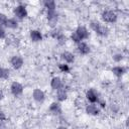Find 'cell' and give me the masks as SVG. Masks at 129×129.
Returning <instances> with one entry per match:
<instances>
[{
  "label": "cell",
  "mask_w": 129,
  "mask_h": 129,
  "mask_svg": "<svg viewBox=\"0 0 129 129\" xmlns=\"http://www.w3.org/2000/svg\"><path fill=\"white\" fill-rule=\"evenodd\" d=\"M58 69H59V71H60L61 73H70V71H71L70 66H69L68 63H64V62L59 63V64H58Z\"/></svg>",
  "instance_id": "obj_23"
},
{
  "label": "cell",
  "mask_w": 129,
  "mask_h": 129,
  "mask_svg": "<svg viewBox=\"0 0 129 129\" xmlns=\"http://www.w3.org/2000/svg\"><path fill=\"white\" fill-rule=\"evenodd\" d=\"M10 76V71L6 68H2L0 67V79L1 80H6L8 79Z\"/></svg>",
  "instance_id": "obj_21"
},
{
  "label": "cell",
  "mask_w": 129,
  "mask_h": 129,
  "mask_svg": "<svg viewBox=\"0 0 129 129\" xmlns=\"http://www.w3.org/2000/svg\"><path fill=\"white\" fill-rule=\"evenodd\" d=\"M5 27H7L9 29H16L18 27V20L15 17L8 18L7 19V22L5 24Z\"/></svg>",
  "instance_id": "obj_18"
},
{
  "label": "cell",
  "mask_w": 129,
  "mask_h": 129,
  "mask_svg": "<svg viewBox=\"0 0 129 129\" xmlns=\"http://www.w3.org/2000/svg\"><path fill=\"white\" fill-rule=\"evenodd\" d=\"M49 112L53 115H60L61 114V107L58 102H52L49 106Z\"/></svg>",
  "instance_id": "obj_16"
},
{
  "label": "cell",
  "mask_w": 129,
  "mask_h": 129,
  "mask_svg": "<svg viewBox=\"0 0 129 129\" xmlns=\"http://www.w3.org/2000/svg\"><path fill=\"white\" fill-rule=\"evenodd\" d=\"M29 37H30L31 41H33V42H39V41L42 40V33L39 30L33 29V30H30Z\"/></svg>",
  "instance_id": "obj_15"
},
{
  "label": "cell",
  "mask_w": 129,
  "mask_h": 129,
  "mask_svg": "<svg viewBox=\"0 0 129 129\" xmlns=\"http://www.w3.org/2000/svg\"><path fill=\"white\" fill-rule=\"evenodd\" d=\"M53 37L56 38V41H57V43L59 45H63L66 43V41H67V36L61 32H57Z\"/></svg>",
  "instance_id": "obj_20"
},
{
  "label": "cell",
  "mask_w": 129,
  "mask_h": 129,
  "mask_svg": "<svg viewBox=\"0 0 129 129\" xmlns=\"http://www.w3.org/2000/svg\"><path fill=\"white\" fill-rule=\"evenodd\" d=\"M46 18H47V23L50 27H55L57 20H58V13L56 10H47L46 12Z\"/></svg>",
  "instance_id": "obj_4"
},
{
  "label": "cell",
  "mask_w": 129,
  "mask_h": 129,
  "mask_svg": "<svg viewBox=\"0 0 129 129\" xmlns=\"http://www.w3.org/2000/svg\"><path fill=\"white\" fill-rule=\"evenodd\" d=\"M50 87H51L52 90L57 91L58 89L63 88L64 85H63L62 80H61L59 77H53V78L51 79V81H50Z\"/></svg>",
  "instance_id": "obj_11"
},
{
  "label": "cell",
  "mask_w": 129,
  "mask_h": 129,
  "mask_svg": "<svg viewBox=\"0 0 129 129\" xmlns=\"http://www.w3.org/2000/svg\"><path fill=\"white\" fill-rule=\"evenodd\" d=\"M3 98H4V95H3V93H2V92H0V102L3 100Z\"/></svg>",
  "instance_id": "obj_30"
},
{
  "label": "cell",
  "mask_w": 129,
  "mask_h": 129,
  "mask_svg": "<svg viewBox=\"0 0 129 129\" xmlns=\"http://www.w3.org/2000/svg\"><path fill=\"white\" fill-rule=\"evenodd\" d=\"M111 72H112L113 75L116 76L117 78H121V77H123V76L126 74L127 69H126L125 67H123V66H116V67H113V68H112Z\"/></svg>",
  "instance_id": "obj_14"
},
{
  "label": "cell",
  "mask_w": 129,
  "mask_h": 129,
  "mask_svg": "<svg viewBox=\"0 0 129 129\" xmlns=\"http://www.w3.org/2000/svg\"><path fill=\"white\" fill-rule=\"evenodd\" d=\"M10 92L14 97H18L23 93V86L19 82H12L10 85Z\"/></svg>",
  "instance_id": "obj_8"
},
{
  "label": "cell",
  "mask_w": 129,
  "mask_h": 129,
  "mask_svg": "<svg viewBox=\"0 0 129 129\" xmlns=\"http://www.w3.org/2000/svg\"><path fill=\"white\" fill-rule=\"evenodd\" d=\"M56 129H68L67 127H64V126H58Z\"/></svg>",
  "instance_id": "obj_31"
},
{
  "label": "cell",
  "mask_w": 129,
  "mask_h": 129,
  "mask_svg": "<svg viewBox=\"0 0 129 129\" xmlns=\"http://www.w3.org/2000/svg\"><path fill=\"white\" fill-rule=\"evenodd\" d=\"M32 98H33V100H34L35 102H37V103H42V102L45 100V94H44V92H43L42 90L36 88V89H34V90L32 91Z\"/></svg>",
  "instance_id": "obj_10"
},
{
  "label": "cell",
  "mask_w": 129,
  "mask_h": 129,
  "mask_svg": "<svg viewBox=\"0 0 129 129\" xmlns=\"http://www.w3.org/2000/svg\"><path fill=\"white\" fill-rule=\"evenodd\" d=\"M10 64L12 66L13 69L15 70H19L23 67L24 64V59L21 55H18V54H15L13 55L11 58H10Z\"/></svg>",
  "instance_id": "obj_7"
},
{
  "label": "cell",
  "mask_w": 129,
  "mask_h": 129,
  "mask_svg": "<svg viewBox=\"0 0 129 129\" xmlns=\"http://www.w3.org/2000/svg\"><path fill=\"white\" fill-rule=\"evenodd\" d=\"M112 58H113V60H114L115 62H120V61H122V60L124 59V55H123V53H121V52H117V53H114V54H113Z\"/></svg>",
  "instance_id": "obj_22"
},
{
  "label": "cell",
  "mask_w": 129,
  "mask_h": 129,
  "mask_svg": "<svg viewBox=\"0 0 129 129\" xmlns=\"http://www.w3.org/2000/svg\"><path fill=\"white\" fill-rule=\"evenodd\" d=\"M6 37V30L4 26H0V39H4Z\"/></svg>",
  "instance_id": "obj_26"
},
{
  "label": "cell",
  "mask_w": 129,
  "mask_h": 129,
  "mask_svg": "<svg viewBox=\"0 0 129 129\" xmlns=\"http://www.w3.org/2000/svg\"><path fill=\"white\" fill-rule=\"evenodd\" d=\"M77 50L80 54L82 55H86V54H89L90 51H91V47L90 45L86 42V41H81L77 44Z\"/></svg>",
  "instance_id": "obj_9"
},
{
  "label": "cell",
  "mask_w": 129,
  "mask_h": 129,
  "mask_svg": "<svg viewBox=\"0 0 129 129\" xmlns=\"http://www.w3.org/2000/svg\"><path fill=\"white\" fill-rule=\"evenodd\" d=\"M13 13H14V16L17 20H22L27 16V9L24 5L19 4V5L14 7Z\"/></svg>",
  "instance_id": "obj_3"
},
{
  "label": "cell",
  "mask_w": 129,
  "mask_h": 129,
  "mask_svg": "<svg viewBox=\"0 0 129 129\" xmlns=\"http://www.w3.org/2000/svg\"><path fill=\"white\" fill-rule=\"evenodd\" d=\"M67 98H68V92L64 89V87L60 88L56 91V99L58 102H63L67 100Z\"/></svg>",
  "instance_id": "obj_17"
},
{
  "label": "cell",
  "mask_w": 129,
  "mask_h": 129,
  "mask_svg": "<svg viewBox=\"0 0 129 129\" xmlns=\"http://www.w3.org/2000/svg\"><path fill=\"white\" fill-rule=\"evenodd\" d=\"M43 6L44 8H46V10H55L56 3L53 0H45L43 1Z\"/></svg>",
  "instance_id": "obj_19"
},
{
  "label": "cell",
  "mask_w": 129,
  "mask_h": 129,
  "mask_svg": "<svg viewBox=\"0 0 129 129\" xmlns=\"http://www.w3.org/2000/svg\"><path fill=\"white\" fill-rule=\"evenodd\" d=\"M118 109H119L118 105H116V104H111V110H112L113 112H117Z\"/></svg>",
  "instance_id": "obj_27"
},
{
  "label": "cell",
  "mask_w": 129,
  "mask_h": 129,
  "mask_svg": "<svg viewBox=\"0 0 129 129\" xmlns=\"http://www.w3.org/2000/svg\"><path fill=\"white\" fill-rule=\"evenodd\" d=\"M86 98L91 104H97L100 99V95L95 89H89L86 92Z\"/></svg>",
  "instance_id": "obj_6"
},
{
  "label": "cell",
  "mask_w": 129,
  "mask_h": 129,
  "mask_svg": "<svg viewBox=\"0 0 129 129\" xmlns=\"http://www.w3.org/2000/svg\"><path fill=\"white\" fill-rule=\"evenodd\" d=\"M101 18L104 22H107V23H114L117 21L118 19V15L117 13L114 11V10H104L101 14Z\"/></svg>",
  "instance_id": "obj_2"
},
{
  "label": "cell",
  "mask_w": 129,
  "mask_h": 129,
  "mask_svg": "<svg viewBox=\"0 0 129 129\" xmlns=\"http://www.w3.org/2000/svg\"><path fill=\"white\" fill-rule=\"evenodd\" d=\"M0 129H7V126L4 123V121H0Z\"/></svg>",
  "instance_id": "obj_29"
},
{
  "label": "cell",
  "mask_w": 129,
  "mask_h": 129,
  "mask_svg": "<svg viewBox=\"0 0 129 129\" xmlns=\"http://www.w3.org/2000/svg\"><path fill=\"white\" fill-rule=\"evenodd\" d=\"M60 58L63 60L64 63H73L75 61V55L71 51H63L60 53Z\"/></svg>",
  "instance_id": "obj_13"
},
{
  "label": "cell",
  "mask_w": 129,
  "mask_h": 129,
  "mask_svg": "<svg viewBox=\"0 0 129 129\" xmlns=\"http://www.w3.org/2000/svg\"><path fill=\"white\" fill-rule=\"evenodd\" d=\"M6 120V115L3 111H0V121H5Z\"/></svg>",
  "instance_id": "obj_28"
},
{
  "label": "cell",
  "mask_w": 129,
  "mask_h": 129,
  "mask_svg": "<svg viewBox=\"0 0 129 129\" xmlns=\"http://www.w3.org/2000/svg\"><path fill=\"white\" fill-rule=\"evenodd\" d=\"M7 19H8V17L6 16V14L0 12V26H5Z\"/></svg>",
  "instance_id": "obj_24"
},
{
  "label": "cell",
  "mask_w": 129,
  "mask_h": 129,
  "mask_svg": "<svg viewBox=\"0 0 129 129\" xmlns=\"http://www.w3.org/2000/svg\"><path fill=\"white\" fill-rule=\"evenodd\" d=\"M86 113L91 116H97L100 114V108L97 104H89L86 106Z\"/></svg>",
  "instance_id": "obj_12"
},
{
  "label": "cell",
  "mask_w": 129,
  "mask_h": 129,
  "mask_svg": "<svg viewBox=\"0 0 129 129\" xmlns=\"http://www.w3.org/2000/svg\"><path fill=\"white\" fill-rule=\"evenodd\" d=\"M90 27H91V29L93 30V31H95L98 35H100V36H107L108 34H109V28L106 26V25H104V24H102L101 22H99V21H97V20H93V21H91V23H90Z\"/></svg>",
  "instance_id": "obj_1"
},
{
  "label": "cell",
  "mask_w": 129,
  "mask_h": 129,
  "mask_svg": "<svg viewBox=\"0 0 129 129\" xmlns=\"http://www.w3.org/2000/svg\"><path fill=\"white\" fill-rule=\"evenodd\" d=\"M74 32L76 33V35L78 36V38H79L81 41H84V40L88 39L89 36H90V32H89V30H88L85 26H82V25L78 26L77 29H76Z\"/></svg>",
  "instance_id": "obj_5"
},
{
  "label": "cell",
  "mask_w": 129,
  "mask_h": 129,
  "mask_svg": "<svg viewBox=\"0 0 129 129\" xmlns=\"http://www.w3.org/2000/svg\"><path fill=\"white\" fill-rule=\"evenodd\" d=\"M97 105H98L99 108H105V107H106V101H105L104 99L100 98L99 101L97 102Z\"/></svg>",
  "instance_id": "obj_25"
}]
</instances>
